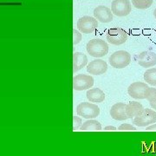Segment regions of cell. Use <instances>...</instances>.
Here are the masks:
<instances>
[{"label": "cell", "instance_id": "25", "mask_svg": "<svg viewBox=\"0 0 156 156\" xmlns=\"http://www.w3.org/2000/svg\"><path fill=\"white\" fill-rule=\"evenodd\" d=\"M104 130H105V131H115V130H116V128L114 127V126H108L106 128H104Z\"/></svg>", "mask_w": 156, "mask_h": 156}, {"label": "cell", "instance_id": "22", "mask_svg": "<svg viewBox=\"0 0 156 156\" xmlns=\"http://www.w3.org/2000/svg\"><path fill=\"white\" fill-rule=\"evenodd\" d=\"M82 119L80 117L76 116L74 115L73 116V130H77L78 128H80L81 125H82Z\"/></svg>", "mask_w": 156, "mask_h": 156}, {"label": "cell", "instance_id": "20", "mask_svg": "<svg viewBox=\"0 0 156 156\" xmlns=\"http://www.w3.org/2000/svg\"><path fill=\"white\" fill-rule=\"evenodd\" d=\"M145 99L149 102H156V89L148 88L146 92Z\"/></svg>", "mask_w": 156, "mask_h": 156}, {"label": "cell", "instance_id": "12", "mask_svg": "<svg viewBox=\"0 0 156 156\" xmlns=\"http://www.w3.org/2000/svg\"><path fill=\"white\" fill-rule=\"evenodd\" d=\"M94 17L97 21L101 23H109L113 20V13L109 8L104 5L97 6L94 10Z\"/></svg>", "mask_w": 156, "mask_h": 156}, {"label": "cell", "instance_id": "2", "mask_svg": "<svg viewBox=\"0 0 156 156\" xmlns=\"http://www.w3.org/2000/svg\"><path fill=\"white\" fill-rule=\"evenodd\" d=\"M131 55L125 50H118L112 54L108 58V62L113 68L123 69L131 62Z\"/></svg>", "mask_w": 156, "mask_h": 156}, {"label": "cell", "instance_id": "18", "mask_svg": "<svg viewBox=\"0 0 156 156\" xmlns=\"http://www.w3.org/2000/svg\"><path fill=\"white\" fill-rule=\"evenodd\" d=\"M144 80L152 86H156V68H150L144 73Z\"/></svg>", "mask_w": 156, "mask_h": 156}, {"label": "cell", "instance_id": "8", "mask_svg": "<svg viewBox=\"0 0 156 156\" xmlns=\"http://www.w3.org/2000/svg\"><path fill=\"white\" fill-rule=\"evenodd\" d=\"M94 85V78L89 75L80 74L73 78V89L76 91H82L92 88Z\"/></svg>", "mask_w": 156, "mask_h": 156}, {"label": "cell", "instance_id": "13", "mask_svg": "<svg viewBox=\"0 0 156 156\" xmlns=\"http://www.w3.org/2000/svg\"><path fill=\"white\" fill-rule=\"evenodd\" d=\"M126 105L123 102H117L114 104L110 108V115L116 121H125L128 119L126 114Z\"/></svg>", "mask_w": 156, "mask_h": 156}, {"label": "cell", "instance_id": "19", "mask_svg": "<svg viewBox=\"0 0 156 156\" xmlns=\"http://www.w3.org/2000/svg\"><path fill=\"white\" fill-rule=\"evenodd\" d=\"M154 3V0H132L133 5L139 10H146L150 8Z\"/></svg>", "mask_w": 156, "mask_h": 156}, {"label": "cell", "instance_id": "7", "mask_svg": "<svg viewBox=\"0 0 156 156\" xmlns=\"http://www.w3.org/2000/svg\"><path fill=\"white\" fill-rule=\"evenodd\" d=\"M131 3L129 0H114L111 4V11L117 17L128 16L131 12Z\"/></svg>", "mask_w": 156, "mask_h": 156}, {"label": "cell", "instance_id": "4", "mask_svg": "<svg viewBox=\"0 0 156 156\" xmlns=\"http://www.w3.org/2000/svg\"><path fill=\"white\" fill-rule=\"evenodd\" d=\"M128 33L122 29L115 28L108 30L106 35L107 41L113 45H122L128 40Z\"/></svg>", "mask_w": 156, "mask_h": 156}, {"label": "cell", "instance_id": "27", "mask_svg": "<svg viewBox=\"0 0 156 156\" xmlns=\"http://www.w3.org/2000/svg\"><path fill=\"white\" fill-rule=\"evenodd\" d=\"M154 17H155V19H156V9L154 11Z\"/></svg>", "mask_w": 156, "mask_h": 156}, {"label": "cell", "instance_id": "16", "mask_svg": "<svg viewBox=\"0 0 156 156\" xmlns=\"http://www.w3.org/2000/svg\"><path fill=\"white\" fill-rule=\"evenodd\" d=\"M87 98L90 102H97L100 103L105 100V94L100 89H89L87 91Z\"/></svg>", "mask_w": 156, "mask_h": 156}, {"label": "cell", "instance_id": "9", "mask_svg": "<svg viewBox=\"0 0 156 156\" xmlns=\"http://www.w3.org/2000/svg\"><path fill=\"white\" fill-rule=\"evenodd\" d=\"M134 61L143 68H151L156 65V53L147 50L134 56Z\"/></svg>", "mask_w": 156, "mask_h": 156}, {"label": "cell", "instance_id": "14", "mask_svg": "<svg viewBox=\"0 0 156 156\" xmlns=\"http://www.w3.org/2000/svg\"><path fill=\"white\" fill-rule=\"evenodd\" d=\"M88 64V57L82 52L73 54V72L76 73Z\"/></svg>", "mask_w": 156, "mask_h": 156}, {"label": "cell", "instance_id": "3", "mask_svg": "<svg viewBox=\"0 0 156 156\" xmlns=\"http://www.w3.org/2000/svg\"><path fill=\"white\" fill-rule=\"evenodd\" d=\"M76 113L85 119H95L100 115V108L94 103L81 102L76 108Z\"/></svg>", "mask_w": 156, "mask_h": 156}, {"label": "cell", "instance_id": "15", "mask_svg": "<svg viewBox=\"0 0 156 156\" xmlns=\"http://www.w3.org/2000/svg\"><path fill=\"white\" fill-rule=\"evenodd\" d=\"M144 109L143 106L138 101H131L126 105V114L130 119L140 115Z\"/></svg>", "mask_w": 156, "mask_h": 156}, {"label": "cell", "instance_id": "21", "mask_svg": "<svg viewBox=\"0 0 156 156\" xmlns=\"http://www.w3.org/2000/svg\"><path fill=\"white\" fill-rule=\"evenodd\" d=\"M82 40V34L80 33L76 29L73 30V44L74 45L77 44Z\"/></svg>", "mask_w": 156, "mask_h": 156}, {"label": "cell", "instance_id": "5", "mask_svg": "<svg viewBox=\"0 0 156 156\" xmlns=\"http://www.w3.org/2000/svg\"><path fill=\"white\" fill-rule=\"evenodd\" d=\"M98 26V22L95 17L83 16L77 21V29L84 34L93 33Z\"/></svg>", "mask_w": 156, "mask_h": 156}, {"label": "cell", "instance_id": "10", "mask_svg": "<svg viewBox=\"0 0 156 156\" xmlns=\"http://www.w3.org/2000/svg\"><path fill=\"white\" fill-rule=\"evenodd\" d=\"M149 87L141 82H135L128 88V95L134 99H145L146 92Z\"/></svg>", "mask_w": 156, "mask_h": 156}, {"label": "cell", "instance_id": "1", "mask_svg": "<svg viewBox=\"0 0 156 156\" xmlns=\"http://www.w3.org/2000/svg\"><path fill=\"white\" fill-rule=\"evenodd\" d=\"M87 51L89 55L94 57H102L108 52V45L104 40L92 39L87 44Z\"/></svg>", "mask_w": 156, "mask_h": 156}, {"label": "cell", "instance_id": "11", "mask_svg": "<svg viewBox=\"0 0 156 156\" xmlns=\"http://www.w3.org/2000/svg\"><path fill=\"white\" fill-rule=\"evenodd\" d=\"M108 69V64L102 59H95L87 64V72L90 75L100 76L106 72Z\"/></svg>", "mask_w": 156, "mask_h": 156}, {"label": "cell", "instance_id": "23", "mask_svg": "<svg viewBox=\"0 0 156 156\" xmlns=\"http://www.w3.org/2000/svg\"><path fill=\"white\" fill-rule=\"evenodd\" d=\"M118 130L119 131H135L136 128L130 124H122L118 128Z\"/></svg>", "mask_w": 156, "mask_h": 156}, {"label": "cell", "instance_id": "17", "mask_svg": "<svg viewBox=\"0 0 156 156\" xmlns=\"http://www.w3.org/2000/svg\"><path fill=\"white\" fill-rule=\"evenodd\" d=\"M81 131H101V125L98 121H95L94 119H89L85 122L82 123L80 127Z\"/></svg>", "mask_w": 156, "mask_h": 156}, {"label": "cell", "instance_id": "26", "mask_svg": "<svg viewBox=\"0 0 156 156\" xmlns=\"http://www.w3.org/2000/svg\"><path fill=\"white\" fill-rule=\"evenodd\" d=\"M151 108H153V109H155L156 110V102H149Z\"/></svg>", "mask_w": 156, "mask_h": 156}, {"label": "cell", "instance_id": "24", "mask_svg": "<svg viewBox=\"0 0 156 156\" xmlns=\"http://www.w3.org/2000/svg\"><path fill=\"white\" fill-rule=\"evenodd\" d=\"M147 131H156V123H154L152 125H149L146 128Z\"/></svg>", "mask_w": 156, "mask_h": 156}, {"label": "cell", "instance_id": "6", "mask_svg": "<svg viewBox=\"0 0 156 156\" xmlns=\"http://www.w3.org/2000/svg\"><path fill=\"white\" fill-rule=\"evenodd\" d=\"M156 122V112L153 109L146 108L139 116L134 117L133 123L138 127H147Z\"/></svg>", "mask_w": 156, "mask_h": 156}]
</instances>
